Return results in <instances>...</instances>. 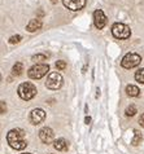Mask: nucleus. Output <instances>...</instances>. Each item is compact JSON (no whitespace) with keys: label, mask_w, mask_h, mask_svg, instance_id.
I'll use <instances>...</instances> for the list:
<instances>
[{"label":"nucleus","mask_w":144,"mask_h":154,"mask_svg":"<svg viewBox=\"0 0 144 154\" xmlns=\"http://www.w3.org/2000/svg\"><path fill=\"white\" fill-rule=\"evenodd\" d=\"M49 71V65L48 64H35L34 66H31L27 71V75L31 79H42L44 75H47V73Z\"/></svg>","instance_id":"nucleus-3"},{"label":"nucleus","mask_w":144,"mask_h":154,"mask_svg":"<svg viewBox=\"0 0 144 154\" xmlns=\"http://www.w3.org/2000/svg\"><path fill=\"white\" fill-rule=\"evenodd\" d=\"M23 71V65L21 62H16L13 65V68H12V75L13 77H19Z\"/></svg>","instance_id":"nucleus-14"},{"label":"nucleus","mask_w":144,"mask_h":154,"mask_svg":"<svg viewBox=\"0 0 144 154\" xmlns=\"http://www.w3.org/2000/svg\"><path fill=\"white\" fill-rule=\"evenodd\" d=\"M136 113H138V109H136V106L132 105V104L128 105L126 108V110H125V114H126L127 117H134Z\"/></svg>","instance_id":"nucleus-17"},{"label":"nucleus","mask_w":144,"mask_h":154,"mask_svg":"<svg viewBox=\"0 0 144 154\" xmlns=\"http://www.w3.org/2000/svg\"><path fill=\"white\" fill-rule=\"evenodd\" d=\"M0 105H1V114H4L7 112V106H5V102L4 101H0Z\"/></svg>","instance_id":"nucleus-21"},{"label":"nucleus","mask_w":144,"mask_h":154,"mask_svg":"<svg viewBox=\"0 0 144 154\" xmlns=\"http://www.w3.org/2000/svg\"><path fill=\"white\" fill-rule=\"evenodd\" d=\"M93 23H95L96 29H104L107 25V16L104 14V12L101 9H96L93 12Z\"/></svg>","instance_id":"nucleus-8"},{"label":"nucleus","mask_w":144,"mask_h":154,"mask_svg":"<svg viewBox=\"0 0 144 154\" xmlns=\"http://www.w3.org/2000/svg\"><path fill=\"white\" fill-rule=\"evenodd\" d=\"M134 133L135 135H134V139L131 140V144L134 145V147H138V145L140 144V141L143 140V136H142V133H140L139 131H136V129L134 131Z\"/></svg>","instance_id":"nucleus-16"},{"label":"nucleus","mask_w":144,"mask_h":154,"mask_svg":"<svg viewBox=\"0 0 144 154\" xmlns=\"http://www.w3.org/2000/svg\"><path fill=\"white\" fill-rule=\"evenodd\" d=\"M47 54L44 53H38V54H35V56H33V60L34 62H37V64H44V61H47Z\"/></svg>","instance_id":"nucleus-15"},{"label":"nucleus","mask_w":144,"mask_h":154,"mask_svg":"<svg viewBox=\"0 0 144 154\" xmlns=\"http://www.w3.org/2000/svg\"><path fill=\"white\" fill-rule=\"evenodd\" d=\"M62 4H64L65 8H68L69 10L77 12L83 9L86 5V0H62Z\"/></svg>","instance_id":"nucleus-9"},{"label":"nucleus","mask_w":144,"mask_h":154,"mask_svg":"<svg viewBox=\"0 0 144 154\" xmlns=\"http://www.w3.org/2000/svg\"><path fill=\"white\" fill-rule=\"evenodd\" d=\"M112 34L116 39H128L131 36V30L130 27L125 23L121 22H116L112 26Z\"/></svg>","instance_id":"nucleus-4"},{"label":"nucleus","mask_w":144,"mask_h":154,"mask_svg":"<svg viewBox=\"0 0 144 154\" xmlns=\"http://www.w3.org/2000/svg\"><path fill=\"white\" fill-rule=\"evenodd\" d=\"M139 124L142 126V127H144V114H142L139 118Z\"/></svg>","instance_id":"nucleus-22"},{"label":"nucleus","mask_w":144,"mask_h":154,"mask_svg":"<svg viewBox=\"0 0 144 154\" xmlns=\"http://www.w3.org/2000/svg\"><path fill=\"white\" fill-rule=\"evenodd\" d=\"M99 96H100V89L96 88V97H99Z\"/></svg>","instance_id":"nucleus-24"},{"label":"nucleus","mask_w":144,"mask_h":154,"mask_svg":"<svg viewBox=\"0 0 144 154\" xmlns=\"http://www.w3.org/2000/svg\"><path fill=\"white\" fill-rule=\"evenodd\" d=\"M37 87H35L33 83L30 82H26V83H22V84H19L18 89H17V93L18 96L22 98V100L25 101H29L31 98H34L37 96Z\"/></svg>","instance_id":"nucleus-2"},{"label":"nucleus","mask_w":144,"mask_h":154,"mask_svg":"<svg viewBox=\"0 0 144 154\" xmlns=\"http://www.w3.org/2000/svg\"><path fill=\"white\" fill-rule=\"evenodd\" d=\"M84 123H86V124H90V123H91V117L86 115V118H84Z\"/></svg>","instance_id":"nucleus-23"},{"label":"nucleus","mask_w":144,"mask_h":154,"mask_svg":"<svg viewBox=\"0 0 144 154\" xmlns=\"http://www.w3.org/2000/svg\"><path fill=\"white\" fill-rule=\"evenodd\" d=\"M51 3H52V4H57V0H51Z\"/></svg>","instance_id":"nucleus-25"},{"label":"nucleus","mask_w":144,"mask_h":154,"mask_svg":"<svg viewBox=\"0 0 144 154\" xmlns=\"http://www.w3.org/2000/svg\"><path fill=\"white\" fill-rule=\"evenodd\" d=\"M21 154H31V153H21Z\"/></svg>","instance_id":"nucleus-26"},{"label":"nucleus","mask_w":144,"mask_h":154,"mask_svg":"<svg viewBox=\"0 0 144 154\" xmlns=\"http://www.w3.org/2000/svg\"><path fill=\"white\" fill-rule=\"evenodd\" d=\"M29 119H30V123L31 124H34V126H38V124H40L44 122L46 119V112L43 109H34L33 112L30 113V117H29Z\"/></svg>","instance_id":"nucleus-7"},{"label":"nucleus","mask_w":144,"mask_h":154,"mask_svg":"<svg viewBox=\"0 0 144 154\" xmlns=\"http://www.w3.org/2000/svg\"><path fill=\"white\" fill-rule=\"evenodd\" d=\"M53 148L58 152H65L69 149V143L65 139H57L53 141Z\"/></svg>","instance_id":"nucleus-12"},{"label":"nucleus","mask_w":144,"mask_h":154,"mask_svg":"<svg viewBox=\"0 0 144 154\" xmlns=\"http://www.w3.org/2000/svg\"><path fill=\"white\" fill-rule=\"evenodd\" d=\"M56 68L58 70H65L66 69V62L64 60H60V61H57L56 62Z\"/></svg>","instance_id":"nucleus-20"},{"label":"nucleus","mask_w":144,"mask_h":154,"mask_svg":"<svg viewBox=\"0 0 144 154\" xmlns=\"http://www.w3.org/2000/svg\"><path fill=\"white\" fill-rule=\"evenodd\" d=\"M62 83H64V79H62V75L60 73H49V75L47 77V80H46V87L48 89L56 91L58 88H61Z\"/></svg>","instance_id":"nucleus-6"},{"label":"nucleus","mask_w":144,"mask_h":154,"mask_svg":"<svg viewBox=\"0 0 144 154\" xmlns=\"http://www.w3.org/2000/svg\"><path fill=\"white\" fill-rule=\"evenodd\" d=\"M42 21L39 18H33V19H30L29 23L26 25V30L29 31V33H35L37 30H39L42 27Z\"/></svg>","instance_id":"nucleus-11"},{"label":"nucleus","mask_w":144,"mask_h":154,"mask_svg":"<svg viewBox=\"0 0 144 154\" xmlns=\"http://www.w3.org/2000/svg\"><path fill=\"white\" fill-rule=\"evenodd\" d=\"M7 141L14 150H23L27 147L26 132L22 128H13L7 133Z\"/></svg>","instance_id":"nucleus-1"},{"label":"nucleus","mask_w":144,"mask_h":154,"mask_svg":"<svg viewBox=\"0 0 144 154\" xmlns=\"http://www.w3.org/2000/svg\"><path fill=\"white\" fill-rule=\"evenodd\" d=\"M135 80L138 83L144 84V68H142L140 70H138V71L135 73Z\"/></svg>","instance_id":"nucleus-18"},{"label":"nucleus","mask_w":144,"mask_h":154,"mask_svg":"<svg viewBox=\"0 0 144 154\" xmlns=\"http://www.w3.org/2000/svg\"><path fill=\"white\" fill-rule=\"evenodd\" d=\"M140 62H142L140 54L127 53V54L123 56L122 61H121V65H122V68H125V69H134V68H136V66L140 65Z\"/></svg>","instance_id":"nucleus-5"},{"label":"nucleus","mask_w":144,"mask_h":154,"mask_svg":"<svg viewBox=\"0 0 144 154\" xmlns=\"http://www.w3.org/2000/svg\"><path fill=\"white\" fill-rule=\"evenodd\" d=\"M48 154H51V153H48Z\"/></svg>","instance_id":"nucleus-27"},{"label":"nucleus","mask_w":144,"mask_h":154,"mask_svg":"<svg viewBox=\"0 0 144 154\" xmlns=\"http://www.w3.org/2000/svg\"><path fill=\"white\" fill-rule=\"evenodd\" d=\"M21 39H22V36L21 35H13V36H10L9 38V44H17V43H19L21 42Z\"/></svg>","instance_id":"nucleus-19"},{"label":"nucleus","mask_w":144,"mask_h":154,"mask_svg":"<svg viewBox=\"0 0 144 154\" xmlns=\"http://www.w3.org/2000/svg\"><path fill=\"white\" fill-rule=\"evenodd\" d=\"M39 139H40L44 144H51L54 139V132L52 128L49 127H43L39 131Z\"/></svg>","instance_id":"nucleus-10"},{"label":"nucleus","mask_w":144,"mask_h":154,"mask_svg":"<svg viewBox=\"0 0 144 154\" xmlns=\"http://www.w3.org/2000/svg\"><path fill=\"white\" fill-rule=\"evenodd\" d=\"M126 93H127V96H130V97H138L140 94V89L134 84H128L126 87Z\"/></svg>","instance_id":"nucleus-13"}]
</instances>
